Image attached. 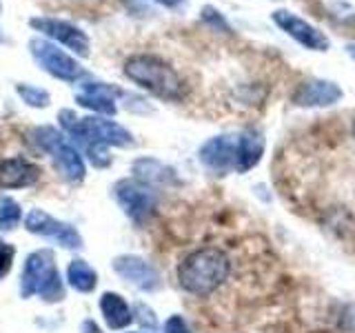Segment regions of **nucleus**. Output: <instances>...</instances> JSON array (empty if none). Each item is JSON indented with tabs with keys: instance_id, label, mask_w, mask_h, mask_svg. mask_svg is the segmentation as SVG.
Returning a JSON list of instances; mask_svg holds the SVG:
<instances>
[{
	"instance_id": "1",
	"label": "nucleus",
	"mask_w": 355,
	"mask_h": 333,
	"mask_svg": "<svg viewBox=\"0 0 355 333\" xmlns=\"http://www.w3.org/2000/svg\"><path fill=\"white\" fill-rule=\"evenodd\" d=\"M231 271L229 255L218 247H202L187 258L178 266V280L182 289L193 296H211L225 284Z\"/></svg>"
},
{
	"instance_id": "2",
	"label": "nucleus",
	"mask_w": 355,
	"mask_h": 333,
	"mask_svg": "<svg viewBox=\"0 0 355 333\" xmlns=\"http://www.w3.org/2000/svg\"><path fill=\"white\" fill-rule=\"evenodd\" d=\"M125 76L162 100H182L184 83L173 67L160 56L136 53L125 62Z\"/></svg>"
},
{
	"instance_id": "3",
	"label": "nucleus",
	"mask_w": 355,
	"mask_h": 333,
	"mask_svg": "<svg viewBox=\"0 0 355 333\" xmlns=\"http://www.w3.org/2000/svg\"><path fill=\"white\" fill-rule=\"evenodd\" d=\"M60 125L69 133L76 142H83L85 147L89 144H114V147H129L133 142L131 133L120 127L118 122L107 120L103 116H89V118H78L73 111L62 109L60 114Z\"/></svg>"
},
{
	"instance_id": "4",
	"label": "nucleus",
	"mask_w": 355,
	"mask_h": 333,
	"mask_svg": "<svg viewBox=\"0 0 355 333\" xmlns=\"http://www.w3.org/2000/svg\"><path fill=\"white\" fill-rule=\"evenodd\" d=\"M20 293L22 298L42 296V300H47V302H58L64 298V287L58 269H55L51 251L40 249L27 255L20 278Z\"/></svg>"
},
{
	"instance_id": "5",
	"label": "nucleus",
	"mask_w": 355,
	"mask_h": 333,
	"mask_svg": "<svg viewBox=\"0 0 355 333\" xmlns=\"http://www.w3.org/2000/svg\"><path fill=\"white\" fill-rule=\"evenodd\" d=\"M31 138L33 142L38 144L42 151H47L51 158H53V164L58 166V171L62 178L67 180H83L85 178V160L83 155L78 153L69 142L64 140V136L53 127H38L31 131Z\"/></svg>"
},
{
	"instance_id": "6",
	"label": "nucleus",
	"mask_w": 355,
	"mask_h": 333,
	"mask_svg": "<svg viewBox=\"0 0 355 333\" xmlns=\"http://www.w3.org/2000/svg\"><path fill=\"white\" fill-rule=\"evenodd\" d=\"M29 51L44 71L51 74L53 78L64 83H73L78 80L85 71L78 60H73L69 53H64L62 49L55 47L53 42L44 40V38H33L29 42Z\"/></svg>"
},
{
	"instance_id": "7",
	"label": "nucleus",
	"mask_w": 355,
	"mask_h": 333,
	"mask_svg": "<svg viewBox=\"0 0 355 333\" xmlns=\"http://www.w3.org/2000/svg\"><path fill=\"white\" fill-rule=\"evenodd\" d=\"M29 25L42 31L44 36L64 44L67 49H71L78 56H89V49H92V42H89V36L80 29L71 25V22L60 20V18H31Z\"/></svg>"
},
{
	"instance_id": "8",
	"label": "nucleus",
	"mask_w": 355,
	"mask_h": 333,
	"mask_svg": "<svg viewBox=\"0 0 355 333\" xmlns=\"http://www.w3.org/2000/svg\"><path fill=\"white\" fill-rule=\"evenodd\" d=\"M27 231L36 233V236L55 240L64 249H78L83 244L80 233H78L71 225H64V222L55 220L53 216L44 214L42 209H31L29 216L25 218Z\"/></svg>"
},
{
	"instance_id": "9",
	"label": "nucleus",
	"mask_w": 355,
	"mask_h": 333,
	"mask_svg": "<svg viewBox=\"0 0 355 333\" xmlns=\"http://www.w3.org/2000/svg\"><path fill=\"white\" fill-rule=\"evenodd\" d=\"M273 22L282 31H286L293 40H297L300 44H304V47H309V49L324 51L329 47V38L324 36V33H322L320 29H315L313 25H309L306 20L297 18L295 14H291V11H286V9L275 11Z\"/></svg>"
},
{
	"instance_id": "10",
	"label": "nucleus",
	"mask_w": 355,
	"mask_h": 333,
	"mask_svg": "<svg viewBox=\"0 0 355 333\" xmlns=\"http://www.w3.org/2000/svg\"><path fill=\"white\" fill-rule=\"evenodd\" d=\"M116 198L120 207L125 209V214L133 220H142L151 214L155 205L153 191L142 182L136 180H122L116 185Z\"/></svg>"
},
{
	"instance_id": "11",
	"label": "nucleus",
	"mask_w": 355,
	"mask_h": 333,
	"mask_svg": "<svg viewBox=\"0 0 355 333\" xmlns=\"http://www.w3.org/2000/svg\"><path fill=\"white\" fill-rule=\"evenodd\" d=\"M236 144L238 140H233L229 136L211 138L200 149V160L211 171L227 173L229 169H236Z\"/></svg>"
},
{
	"instance_id": "12",
	"label": "nucleus",
	"mask_w": 355,
	"mask_h": 333,
	"mask_svg": "<svg viewBox=\"0 0 355 333\" xmlns=\"http://www.w3.org/2000/svg\"><path fill=\"white\" fill-rule=\"evenodd\" d=\"M114 271L125 278L127 282L144 289V291H151V289L158 287V271L138 255H120L114 260Z\"/></svg>"
},
{
	"instance_id": "13",
	"label": "nucleus",
	"mask_w": 355,
	"mask_h": 333,
	"mask_svg": "<svg viewBox=\"0 0 355 333\" xmlns=\"http://www.w3.org/2000/svg\"><path fill=\"white\" fill-rule=\"evenodd\" d=\"M120 94H122L120 89L105 85V83H85L80 94L76 96V100H78V105H83L87 109H94L100 116H114L118 111L114 100Z\"/></svg>"
},
{
	"instance_id": "14",
	"label": "nucleus",
	"mask_w": 355,
	"mask_h": 333,
	"mask_svg": "<svg viewBox=\"0 0 355 333\" xmlns=\"http://www.w3.org/2000/svg\"><path fill=\"white\" fill-rule=\"evenodd\" d=\"M342 98V89L329 80H309L297 89L293 103L300 107H329Z\"/></svg>"
},
{
	"instance_id": "15",
	"label": "nucleus",
	"mask_w": 355,
	"mask_h": 333,
	"mask_svg": "<svg viewBox=\"0 0 355 333\" xmlns=\"http://www.w3.org/2000/svg\"><path fill=\"white\" fill-rule=\"evenodd\" d=\"M40 178V169L25 158H9L0 162V187L5 189H20L29 187Z\"/></svg>"
},
{
	"instance_id": "16",
	"label": "nucleus",
	"mask_w": 355,
	"mask_h": 333,
	"mask_svg": "<svg viewBox=\"0 0 355 333\" xmlns=\"http://www.w3.org/2000/svg\"><path fill=\"white\" fill-rule=\"evenodd\" d=\"M262 151H264V138L260 133L253 129L244 131L236 144V169L240 173L253 169V166L260 162Z\"/></svg>"
},
{
	"instance_id": "17",
	"label": "nucleus",
	"mask_w": 355,
	"mask_h": 333,
	"mask_svg": "<svg viewBox=\"0 0 355 333\" xmlns=\"http://www.w3.org/2000/svg\"><path fill=\"white\" fill-rule=\"evenodd\" d=\"M100 311H103V318L107 320V325L111 329H125L133 320L131 311L125 300H122V296L111 293V291L100 296Z\"/></svg>"
},
{
	"instance_id": "18",
	"label": "nucleus",
	"mask_w": 355,
	"mask_h": 333,
	"mask_svg": "<svg viewBox=\"0 0 355 333\" xmlns=\"http://www.w3.org/2000/svg\"><path fill=\"white\" fill-rule=\"evenodd\" d=\"M67 282H69L76 291L89 293V291H94V289H96L98 275L85 260H71L69 266H67Z\"/></svg>"
},
{
	"instance_id": "19",
	"label": "nucleus",
	"mask_w": 355,
	"mask_h": 333,
	"mask_svg": "<svg viewBox=\"0 0 355 333\" xmlns=\"http://www.w3.org/2000/svg\"><path fill=\"white\" fill-rule=\"evenodd\" d=\"M22 218V211H20V205L16 203L14 198H7L3 196L0 198V229L3 231H9L14 229Z\"/></svg>"
},
{
	"instance_id": "20",
	"label": "nucleus",
	"mask_w": 355,
	"mask_h": 333,
	"mask_svg": "<svg viewBox=\"0 0 355 333\" xmlns=\"http://www.w3.org/2000/svg\"><path fill=\"white\" fill-rule=\"evenodd\" d=\"M18 94L31 107H47L49 105V94L40 87H31V85H18Z\"/></svg>"
},
{
	"instance_id": "21",
	"label": "nucleus",
	"mask_w": 355,
	"mask_h": 333,
	"mask_svg": "<svg viewBox=\"0 0 355 333\" xmlns=\"http://www.w3.org/2000/svg\"><path fill=\"white\" fill-rule=\"evenodd\" d=\"M87 155H89V160L94 162V166H107L111 162V155L107 151V144H89V147H85Z\"/></svg>"
},
{
	"instance_id": "22",
	"label": "nucleus",
	"mask_w": 355,
	"mask_h": 333,
	"mask_svg": "<svg viewBox=\"0 0 355 333\" xmlns=\"http://www.w3.org/2000/svg\"><path fill=\"white\" fill-rule=\"evenodd\" d=\"M14 247L9 244H0V278H5L11 271V262H14Z\"/></svg>"
},
{
	"instance_id": "23",
	"label": "nucleus",
	"mask_w": 355,
	"mask_h": 333,
	"mask_svg": "<svg viewBox=\"0 0 355 333\" xmlns=\"http://www.w3.org/2000/svg\"><path fill=\"white\" fill-rule=\"evenodd\" d=\"M164 333H191L182 316H171L164 325Z\"/></svg>"
},
{
	"instance_id": "24",
	"label": "nucleus",
	"mask_w": 355,
	"mask_h": 333,
	"mask_svg": "<svg viewBox=\"0 0 355 333\" xmlns=\"http://www.w3.org/2000/svg\"><path fill=\"white\" fill-rule=\"evenodd\" d=\"M83 333H103V331H100V327L96 325L94 320H87L83 325Z\"/></svg>"
},
{
	"instance_id": "25",
	"label": "nucleus",
	"mask_w": 355,
	"mask_h": 333,
	"mask_svg": "<svg viewBox=\"0 0 355 333\" xmlns=\"http://www.w3.org/2000/svg\"><path fill=\"white\" fill-rule=\"evenodd\" d=\"M155 3H160L162 7H169V9H175V7H180L184 0H155Z\"/></svg>"
},
{
	"instance_id": "26",
	"label": "nucleus",
	"mask_w": 355,
	"mask_h": 333,
	"mask_svg": "<svg viewBox=\"0 0 355 333\" xmlns=\"http://www.w3.org/2000/svg\"><path fill=\"white\" fill-rule=\"evenodd\" d=\"M351 56H353V58H355V47H351Z\"/></svg>"
},
{
	"instance_id": "27",
	"label": "nucleus",
	"mask_w": 355,
	"mask_h": 333,
	"mask_svg": "<svg viewBox=\"0 0 355 333\" xmlns=\"http://www.w3.org/2000/svg\"><path fill=\"white\" fill-rule=\"evenodd\" d=\"M353 138H355V122H353Z\"/></svg>"
},
{
	"instance_id": "28",
	"label": "nucleus",
	"mask_w": 355,
	"mask_h": 333,
	"mask_svg": "<svg viewBox=\"0 0 355 333\" xmlns=\"http://www.w3.org/2000/svg\"><path fill=\"white\" fill-rule=\"evenodd\" d=\"M0 244H3V242H0Z\"/></svg>"
},
{
	"instance_id": "29",
	"label": "nucleus",
	"mask_w": 355,
	"mask_h": 333,
	"mask_svg": "<svg viewBox=\"0 0 355 333\" xmlns=\"http://www.w3.org/2000/svg\"><path fill=\"white\" fill-rule=\"evenodd\" d=\"M0 9H3V7H0Z\"/></svg>"
}]
</instances>
